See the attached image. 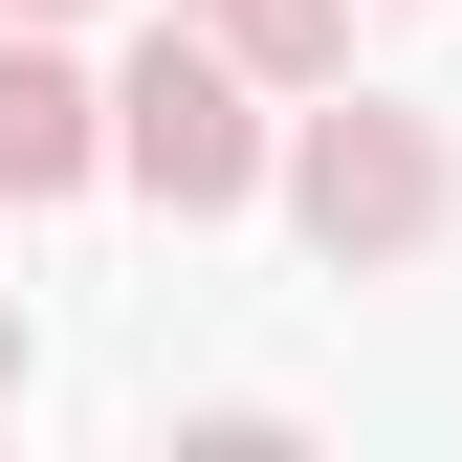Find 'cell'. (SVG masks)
<instances>
[{
    "label": "cell",
    "instance_id": "cell-1",
    "mask_svg": "<svg viewBox=\"0 0 462 462\" xmlns=\"http://www.w3.org/2000/svg\"><path fill=\"white\" fill-rule=\"evenodd\" d=\"M264 199L309 220V264H330V286H374V264H419L440 220H462V154H440V110H396V88H353V110H286Z\"/></svg>",
    "mask_w": 462,
    "mask_h": 462
},
{
    "label": "cell",
    "instance_id": "cell-2",
    "mask_svg": "<svg viewBox=\"0 0 462 462\" xmlns=\"http://www.w3.org/2000/svg\"><path fill=\"white\" fill-rule=\"evenodd\" d=\"M264 67H243V44H199V23H154L133 44V67H110V177H133L154 220H243L264 199Z\"/></svg>",
    "mask_w": 462,
    "mask_h": 462
},
{
    "label": "cell",
    "instance_id": "cell-4",
    "mask_svg": "<svg viewBox=\"0 0 462 462\" xmlns=\"http://www.w3.org/2000/svg\"><path fill=\"white\" fill-rule=\"evenodd\" d=\"M177 23H199V44H243L264 88H330V67H353V0H177Z\"/></svg>",
    "mask_w": 462,
    "mask_h": 462
},
{
    "label": "cell",
    "instance_id": "cell-5",
    "mask_svg": "<svg viewBox=\"0 0 462 462\" xmlns=\"http://www.w3.org/2000/svg\"><path fill=\"white\" fill-rule=\"evenodd\" d=\"M0 23H88V0H0Z\"/></svg>",
    "mask_w": 462,
    "mask_h": 462
},
{
    "label": "cell",
    "instance_id": "cell-3",
    "mask_svg": "<svg viewBox=\"0 0 462 462\" xmlns=\"http://www.w3.org/2000/svg\"><path fill=\"white\" fill-rule=\"evenodd\" d=\"M88 177H110V88L44 23H0V199H88Z\"/></svg>",
    "mask_w": 462,
    "mask_h": 462
},
{
    "label": "cell",
    "instance_id": "cell-6",
    "mask_svg": "<svg viewBox=\"0 0 462 462\" xmlns=\"http://www.w3.org/2000/svg\"><path fill=\"white\" fill-rule=\"evenodd\" d=\"M0 396H23V309H0Z\"/></svg>",
    "mask_w": 462,
    "mask_h": 462
}]
</instances>
